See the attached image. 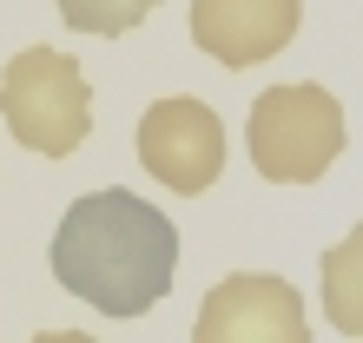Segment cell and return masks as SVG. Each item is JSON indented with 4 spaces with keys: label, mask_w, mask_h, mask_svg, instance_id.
<instances>
[{
    "label": "cell",
    "mask_w": 363,
    "mask_h": 343,
    "mask_svg": "<svg viewBox=\"0 0 363 343\" xmlns=\"http://www.w3.org/2000/svg\"><path fill=\"white\" fill-rule=\"evenodd\" d=\"M317 291H324V324L363 343V225H350L317 257Z\"/></svg>",
    "instance_id": "52a82bcc"
},
{
    "label": "cell",
    "mask_w": 363,
    "mask_h": 343,
    "mask_svg": "<svg viewBox=\"0 0 363 343\" xmlns=\"http://www.w3.org/2000/svg\"><path fill=\"white\" fill-rule=\"evenodd\" d=\"M304 0H191V40L218 67H258L297 40Z\"/></svg>",
    "instance_id": "8992f818"
},
{
    "label": "cell",
    "mask_w": 363,
    "mask_h": 343,
    "mask_svg": "<svg viewBox=\"0 0 363 343\" xmlns=\"http://www.w3.org/2000/svg\"><path fill=\"white\" fill-rule=\"evenodd\" d=\"M33 343H99V337H86V330H40Z\"/></svg>",
    "instance_id": "9c48e42d"
},
{
    "label": "cell",
    "mask_w": 363,
    "mask_h": 343,
    "mask_svg": "<svg viewBox=\"0 0 363 343\" xmlns=\"http://www.w3.org/2000/svg\"><path fill=\"white\" fill-rule=\"evenodd\" d=\"M0 113H7V133L40 159H67L86 145L93 133V93L86 73H79L73 53L60 47H27L20 60H7L0 73Z\"/></svg>",
    "instance_id": "3957f363"
},
{
    "label": "cell",
    "mask_w": 363,
    "mask_h": 343,
    "mask_svg": "<svg viewBox=\"0 0 363 343\" xmlns=\"http://www.w3.org/2000/svg\"><path fill=\"white\" fill-rule=\"evenodd\" d=\"M139 165L152 172L165 191L199 198L225 172V119L211 113L205 99H191V93L152 99L145 119H139Z\"/></svg>",
    "instance_id": "277c9868"
},
{
    "label": "cell",
    "mask_w": 363,
    "mask_h": 343,
    "mask_svg": "<svg viewBox=\"0 0 363 343\" xmlns=\"http://www.w3.org/2000/svg\"><path fill=\"white\" fill-rule=\"evenodd\" d=\"M53 277L99 317H145L172 291L179 271V231L159 205L139 191H86L67 205L53 231Z\"/></svg>",
    "instance_id": "6da1fadb"
},
{
    "label": "cell",
    "mask_w": 363,
    "mask_h": 343,
    "mask_svg": "<svg viewBox=\"0 0 363 343\" xmlns=\"http://www.w3.org/2000/svg\"><path fill=\"white\" fill-rule=\"evenodd\" d=\"M60 20H67L73 33H99V40H113V33H133L145 13L159 7V0H53Z\"/></svg>",
    "instance_id": "ba28073f"
},
{
    "label": "cell",
    "mask_w": 363,
    "mask_h": 343,
    "mask_svg": "<svg viewBox=\"0 0 363 343\" xmlns=\"http://www.w3.org/2000/svg\"><path fill=\"white\" fill-rule=\"evenodd\" d=\"M245 145H251V165L271 185H317L344 152V106H337V93H324L311 79L271 86V93L251 99Z\"/></svg>",
    "instance_id": "7a4b0ae2"
},
{
    "label": "cell",
    "mask_w": 363,
    "mask_h": 343,
    "mask_svg": "<svg viewBox=\"0 0 363 343\" xmlns=\"http://www.w3.org/2000/svg\"><path fill=\"white\" fill-rule=\"evenodd\" d=\"M191 343H311L304 297L271 271H238L218 277L199 304Z\"/></svg>",
    "instance_id": "5b68a950"
}]
</instances>
